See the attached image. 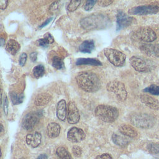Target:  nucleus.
<instances>
[{
    "mask_svg": "<svg viewBox=\"0 0 159 159\" xmlns=\"http://www.w3.org/2000/svg\"><path fill=\"white\" fill-rule=\"evenodd\" d=\"M78 86L88 93L96 92L100 88L101 81L99 76L90 71L79 73L76 77Z\"/></svg>",
    "mask_w": 159,
    "mask_h": 159,
    "instance_id": "obj_1",
    "label": "nucleus"
},
{
    "mask_svg": "<svg viewBox=\"0 0 159 159\" xmlns=\"http://www.w3.org/2000/svg\"><path fill=\"white\" fill-rule=\"evenodd\" d=\"M57 154L60 159H71L70 154L63 147H60L57 149Z\"/></svg>",
    "mask_w": 159,
    "mask_h": 159,
    "instance_id": "obj_26",
    "label": "nucleus"
},
{
    "mask_svg": "<svg viewBox=\"0 0 159 159\" xmlns=\"http://www.w3.org/2000/svg\"><path fill=\"white\" fill-rule=\"evenodd\" d=\"M106 89L108 91L114 93L121 101H125L127 98V92L124 83L119 81L113 80L109 82L106 86Z\"/></svg>",
    "mask_w": 159,
    "mask_h": 159,
    "instance_id": "obj_6",
    "label": "nucleus"
},
{
    "mask_svg": "<svg viewBox=\"0 0 159 159\" xmlns=\"http://www.w3.org/2000/svg\"><path fill=\"white\" fill-rule=\"evenodd\" d=\"M131 122L135 126L140 128H150L154 124V119L146 114H135L131 117Z\"/></svg>",
    "mask_w": 159,
    "mask_h": 159,
    "instance_id": "obj_8",
    "label": "nucleus"
},
{
    "mask_svg": "<svg viewBox=\"0 0 159 159\" xmlns=\"http://www.w3.org/2000/svg\"><path fill=\"white\" fill-rule=\"evenodd\" d=\"M148 150L152 153H155V154L159 153V144L153 143L149 144Z\"/></svg>",
    "mask_w": 159,
    "mask_h": 159,
    "instance_id": "obj_31",
    "label": "nucleus"
},
{
    "mask_svg": "<svg viewBox=\"0 0 159 159\" xmlns=\"http://www.w3.org/2000/svg\"><path fill=\"white\" fill-rule=\"evenodd\" d=\"M37 43L38 45L42 46V47H47L48 45V43L43 38L38 40L37 42Z\"/></svg>",
    "mask_w": 159,
    "mask_h": 159,
    "instance_id": "obj_37",
    "label": "nucleus"
},
{
    "mask_svg": "<svg viewBox=\"0 0 159 159\" xmlns=\"http://www.w3.org/2000/svg\"><path fill=\"white\" fill-rule=\"evenodd\" d=\"M42 136L39 132H34L33 134H29L26 136V142L28 145L32 148L37 147L41 143Z\"/></svg>",
    "mask_w": 159,
    "mask_h": 159,
    "instance_id": "obj_16",
    "label": "nucleus"
},
{
    "mask_svg": "<svg viewBox=\"0 0 159 159\" xmlns=\"http://www.w3.org/2000/svg\"><path fill=\"white\" fill-rule=\"evenodd\" d=\"M44 73H45V68L42 65H37L33 69L34 76L37 78L43 76Z\"/></svg>",
    "mask_w": 159,
    "mask_h": 159,
    "instance_id": "obj_27",
    "label": "nucleus"
},
{
    "mask_svg": "<svg viewBox=\"0 0 159 159\" xmlns=\"http://www.w3.org/2000/svg\"><path fill=\"white\" fill-rule=\"evenodd\" d=\"M8 4V1L6 0H0V9L4 10L6 8Z\"/></svg>",
    "mask_w": 159,
    "mask_h": 159,
    "instance_id": "obj_41",
    "label": "nucleus"
},
{
    "mask_svg": "<svg viewBox=\"0 0 159 159\" xmlns=\"http://www.w3.org/2000/svg\"><path fill=\"white\" fill-rule=\"evenodd\" d=\"M4 112L6 113V114H7V112H8V101H7V96H5L4 99Z\"/></svg>",
    "mask_w": 159,
    "mask_h": 159,
    "instance_id": "obj_40",
    "label": "nucleus"
},
{
    "mask_svg": "<svg viewBox=\"0 0 159 159\" xmlns=\"http://www.w3.org/2000/svg\"><path fill=\"white\" fill-rule=\"evenodd\" d=\"M30 58L32 61H35L37 58V52H32L30 55Z\"/></svg>",
    "mask_w": 159,
    "mask_h": 159,
    "instance_id": "obj_42",
    "label": "nucleus"
},
{
    "mask_svg": "<svg viewBox=\"0 0 159 159\" xmlns=\"http://www.w3.org/2000/svg\"><path fill=\"white\" fill-rule=\"evenodd\" d=\"M3 129H4V127H3V125L0 123V133L3 130Z\"/></svg>",
    "mask_w": 159,
    "mask_h": 159,
    "instance_id": "obj_47",
    "label": "nucleus"
},
{
    "mask_svg": "<svg viewBox=\"0 0 159 159\" xmlns=\"http://www.w3.org/2000/svg\"><path fill=\"white\" fill-rule=\"evenodd\" d=\"M22 159H23V158H22Z\"/></svg>",
    "mask_w": 159,
    "mask_h": 159,
    "instance_id": "obj_50",
    "label": "nucleus"
},
{
    "mask_svg": "<svg viewBox=\"0 0 159 159\" xmlns=\"http://www.w3.org/2000/svg\"><path fill=\"white\" fill-rule=\"evenodd\" d=\"M60 132V126L55 122L50 123L47 127V133L49 137L55 138L58 137Z\"/></svg>",
    "mask_w": 159,
    "mask_h": 159,
    "instance_id": "obj_20",
    "label": "nucleus"
},
{
    "mask_svg": "<svg viewBox=\"0 0 159 159\" xmlns=\"http://www.w3.org/2000/svg\"><path fill=\"white\" fill-rule=\"evenodd\" d=\"M1 156V149H0V157Z\"/></svg>",
    "mask_w": 159,
    "mask_h": 159,
    "instance_id": "obj_48",
    "label": "nucleus"
},
{
    "mask_svg": "<svg viewBox=\"0 0 159 159\" xmlns=\"http://www.w3.org/2000/svg\"><path fill=\"white\" fill-rule=\"evenodd\" d=\"M52 66L57 70L62 69L64 67L63 60L58 56H55L52 59Z\"/></svg>",
    "mask_w": 159,
    "mask_h": 159,
    "instance_id": "obj_28",
    "label": "nucleus"
},
{
    "mask_svg": "<svg viewBox=\"0 0 159 159\" xmlns=\"http://www.w3.org/2000/svg\"><path fill=\"white\" fill-rule=\"evenodd\" d=\"M143 91L150 93L153 95H159V86L156 84H151L143 89Z\"/></svg>",
    "mask_w": 159,
    "mask_h": 159,
    "instance_id": "obj_29",
    "label": "nucleus"
},
{
    "mask_svg": "<svg viewBox=\"0 0 159 159\" xmlns=\"http://www.w3.org/2000/svg\"><path fill=\"white\" fill-rule=\"evenodd\" d=\"M113 2L112 1H109V0H99L97 1V3L99 6L101 7H107L109 5H111Z\"/></svg>",
    "mask_w": 159,
    "mask_h": 159,
    "instance_id": "obj_34",
    "label": "nucleus"
},
{
    "mask_svg": "<svg viewBox=\"0 0 159 159\" xmlns=\"http://www.w3.org/2000/svg\"><path fill=\"white\" fill-rule=\"evenodd\" d=\"M135 36L139 40L145 42H152L156 40L155 32L149 27H140L135 33Z\"/></svg>",
    "mask_w": 159,
    "mask_h": 159,
    "instance_id": "obj_9",
    "label": "nucleus"
},
{
    "mask_svg": "<svg viewBox=\"0 0 159 159\" xmlns=\"http://www.w3.org/2000/svg\"><path fill=\"white\" fill-rule=\"evenodd\" d=\"M67 107L64 99L60 100L57 106V116L60 120H65L66 117Z\"/></svg>",
    "mask_w": 159,
    "mask_h": 159,
    "instance_id": "obj_18",
    "label": "nucleus"
},
{
    "mask_svg": "<svg viewBox=\"0 0 159 159\" xmlns=\"http://www.w3.org/2000/svg\"><path fill=\"white\" fill-rule=\"evenodd\" d=\"M104 53L109 61L116 66H122L125 61V55L116 49L105 48Z\"/></svg>",
    "mask_w": 159,
    "mask_h": 159,
    "instance_id": "obj_5",
    "label": "nucleus"
},
{
    "mask_svg": "<svg viewBox=\"0 0 159 159\" xmlns=\"http://www.w3.org/2000/svg\"><path fill=\"white\" fill-rule=\"evenodd\" d=\"M95 114L100 120L105 122H112L117 119L119 112L115 107L101 104L96 107Z\"/></svg>",
    "mask_w": 159,
    "mask_h": 159,
    "instance_id": "obj_3",
    "label": "nucleus"
},
{
    "mask_svg": "<svg viewBox=\"0 0 159 159\" xmlns=\"http://www.w3.org/2000/svg\"><path fill=\"white\" fill-rule=\"evenodd\" d=\"M80 1H71L67 6V10L70 12L75 11L80 6Z\"/></svg>",
    "mask_w": 159,
    "mask_h": 159,
    "instance_id": "obj_30",
    "label": "nucleus"
},
{
    "mask_svg": "<svg viewBox=\"0 0 159 159\" xmlns=\"http://www.w3.org/2000/svg\"><path fill=\"white\" fill-rule=\"evenodd\" d=\"M5 43V40L3 38H0V46L2 47L4 45Z\"/></svg>",
    "mask_w": 159,
    "mask_h": 159,
    "instance_id": "obj_45",
    "label": "nucleus"
},
{
    "mask_svg": "<svg viewBox=\"0 0 159 159\" xmlns=\"http://www.w3.org/2000/svg\"><path fill=\"white\" fill-rule=\"evenodd\" d=\"M52 18L48 19L47 20H45V22H44L42 24V25H40V28H42V27H43L44 26L47 25V24H48L51 21V20H52Z\"/></svg>",
    "mask_w": 159,
    "mask_h": 159,
    "instance_id": "obj_43",
    "label": "nucleus"
},
{
    "mask_svg": "<svg viewBox=\"0 0 159 159\" xmlns=\"http://www.w3.org/2000/svg\"><path fill=\"white\" fill-rule=\"evenodd\" d=\"M2 103V91H1V88H0V106Z\"/></svg>",
    "mask_w": 159,
    "mask_h": 159,
    "instance_id": "obj_46",
    "label": "nucleus"
},
{
    "mask_svg": "<svg viewBox=\"0 0 159 159\" xmlns=\"http://www.w3.org/2000/svg\"><path fill=\"white\" fill-rule=\"evenodd\" d=\"M43 39L47 42L48 44L52 43L54 42V39L50 33H46L43 36Z\"/></svg>",
    "mask_w": 159,
    "mask_h": 159,
    "instance_id": "obj_36",
    "label": "nucleus"
},
{
    "mask_svg": "<svg viewBox=\"0 0 159 159\" xmlns=\"http://www.w3.org/2000/svg\"><path fill=\"white\" fill-rule=\"evenodd\" d=\"M58 2L55 1V2H53V3L50 5V7H49V11H50L51 12H55V11L57 9V8H58Z\"/></svg>",
    "mask_w": 159,
    "mask_h": 159,
    "instance_id": "obj_38",
    "label": "nucleus"
},
{
    "mask_svg": "<svg viewBox=\"0 0 159 159\" xmlns=\"http://www.w3.org/2000/svg\"><path fill=\"white\" fill-rule=\"evenodd\" d=\"M76 65H93V66H101L102 63L98 59L91 58H81L76 60Z\"/></svg>",
    "mask_w": 159,
    "mask_h": 159,
    "instance_id": "obj_21",
    "label": "nucleus"
},
{
    "mask_svg": "<svg viewBox=\"0 0 159 159\" xmlns=\"http://www.w3.org/2000/svg\"><path fill=\"white\" fill-rule=\"evenodd\" d=\"M134 19L133 17L127 15L123 11H119L117 14V30H120V29L129 26Z\"/></svg>",
    "mask_w": 159,
    "mask_h": 159,
    "instance_id": "obj_11",
    "label": "nucleus"
},
{
    "mask_svg": "<svg viewBox=\"0 0 159 159\" xmlns=\"http://www.w3.org/2000/svg\"><path fill=\"white\" fill-rule=\"evenodd\" d=\"M109 19L102 14H93L81 19V27L86 30L101 29L107 26Z\"/></svg>",
    "mask_w": 159,
    "mask_h": 159,
    "instance_id": "obj_2",
    "label": "nucleus"
},
{
    "mask_svg": "<svg viewBox=\"0 0 159 159\" xmlns=\"http://www.w3.org/2000/svg\"><path fill=\"white\" fill-rule=\"evenodd\" d=\"M27 54L25 53H22L20 55L19 62V65L21 66H24V65H25V63L26 62V60H27Z\"/></svg>",
    "mask_w": 159,
    "mask_h": 159,
    "instance_id": "obj_35",
    "label": "nucleus"
},
{
    "mask_svg": "<svg viewBox=\"0 0 159 159\" xmlns=\"http://www.w3.org/2000/svg\"><path fill=\"white\" fill-rule=\"evenodd\" d=\"M52 99L51 95L48 93H42L38 94L34 101V104L37 106L47 104Z\"/></svg>",
    "mask_w": 159,
    "mask_h": 159,
    "instance_id": "obj_19",
    "label": "nucleus"
},
{
    "mask_svg": "<svg viewBox=\"0 0 159 159\" xmlns=\"http://www.w3.org/2000/svg\"><path fill=\"white\" fill-rule=\"evenodd\" d=\"M10 96L12 102L15 104H19L23 102L24 95V94H17L15 92H11L10 93Z\"/></svg>",
    "mask_w": 159,
    "mask_h": 159,
    "instance_id": "obj_25",
    "label": "nucleus"
},
{
    "mask_svg": "<svg viewBox=\"0 0 159 159\" xmlns=\"http://www.w3.org/2000/svg\"><path fill=\"white\" fill-rule=\"evenodd\" d=\"M159 12V4H151L148 5L139 6L130 9L128 11L129 14L132 15L145 16L148 14H154Z\"/></svg>",
    "mask_w": 159,
    "mask_h": 159,
    "instance_id": "obj_7",
    "label": "nucleus"
},
{
    "mask_svg": "<svg viewBox=\"0 0 159 159\" xmlns=\"http://www.w3.org/2000/svg\"><path fill=\"white\" fill-rule=\"evenodd\" d=\"M140 99L142 102L145 104L150 109L154 110L159 109V101L155 98L147 94H143L140 96Z\"/></svg>",
    "mask_w": 159,
    "mask_h": 159,
    "instance_id": "obj_14",
    "label": "nucleus"
},
{
    "mask_svg": "<svg viewBox=\"0 0 159 159\" xmlns=\"http://www.w3.org/2000/svg\"><path fill=\"white\" fill-rule=\"evenodd\" d=\"M67 138L69 141L73 143H77L84 139L85 134L81 129L74 127L68 130Z\"/></svg>",
    "mask_w": 159,
    "mask_h": 159,
    "instance_id": "obj_13",
    "label": "nucleus"
},
{
    "mask_svg": "<svg viewBox=\"0 0 159 159\" xmlns=\"http://www.w3.org/2000/svg\"><path fill=\"white\" fill-rule=\"evenodd\" d=\"M112 141L114 143L119 146H125L129 143V140L122 135L118 134H113L112 136Z\"/></svg>",
    "mask_w": 159,
    "mask_h": 159,
    "instance_id": "obj_24",
    "label": "nucleus"
},
{
    "mask_svg": "<svg viewBox=\"0 0 159 159\" xmlns=\"http://www.w3.org/2000/svg\"><path fill=\"white\" fill-rule=\"evenodd\" d=\"M96 2H97L96 1H93V0L87 1L84 4V10L87 11H90L93 7V6L95 4V3H96Z\"/></svg>",
    "mask_w": 159,
    "mask_h": 159,
    "instance_id": "obj_32",
    "label": "nucleus"
},
{
    "mask_svg": "<svg viewBox=\"0 0 159 159\" xmlns=\"http://www.w3.org/2000/svg\"><path fill=\"white\" fill-rule=\"evenodd\" d=\"M130 63L136 71L139 72L150 71L153 67V64L152 61L138 55L130 57Z\"/></svg>",
    "mask_w": 159,
    "mask_h": 159,
    "instance_id": "obj_4",
    "label": "nucleus"
},
{
    "mask_svg": "<svg viewBox=\"0 0 159 159\" xmlns=\"http://www.w3.org/2000/svg\"><path fill=\"white\" fill-rule=\"evenodd\" d=\"M94 48V42L93 40L83 41L79 47V50L83 53H91Z\"/></svg>",
    "mask_w": 159,
    "mask_h": 159,
    "instance_id": "obj_22",
    "label": "nucleus"
},
{
    "mask_svg": "<svg viewBox=\"0 0 159 159\" xmlns=\"http://www.w3.org/2000/svg\"><path fill=\"white\" fill-rule=\"evenodd\" d=\"M39 116L37 113H29L24 117L22 122V126L27 130H32L39 122Z\"/></svg>",
    "mask_w": 159,
    "mask_h": 159,
    "instance_id": "obj_12",
    "label": "nucleus"
},
{
    "mask_svg": "<svg viewBox=\"0 0 159 159\" xmlns=\"http://www.w3.org/2000/svg\"><path fill=\"white\" fill-rule=\"evenodd\" d=\"M66 117L68 122L70 124H76L77 122H78L80 120V114L78 109L75 103L73 101H70L68 104Z\"/></svg>",
    "mask_w": 159,
    "mask_h": 159,
    "instance_id": "obj_10",
    "label": "nucleus"
},
{
    "mask_svg": "<svg viewBox=\"0 0 159 159\" xmlns=\"http://www.w3.org/2000/svg\"><path fill=\"white\" fill-rule=\"evenodd\" d=\"M0 116H1V112H0Z\"/></svg>",
    "mask_w": 159,
    "mask_h": 159,
    "instance_id": "obj_49",
    "label": "nucleus"
},
{
    "mask_svg": "<svg viewBox=\"0 0 159 159\" xmlns=\"http://www.w3.org/2000/svg\"><path fill=\"white\" fill-rule=\"evenodd\" d=\"M140 49L148 56L159 57V45L143 44Z\"/></svg>",
    "mask_w": 159,
    "mask_h": 159,
    "instance_id": "obj_15",
    "label": "nucleus"
},
{
    "mask_svg": "<svg viewBox=\"0 0 159 159\" xmlns=\"http://www.w3.org/2000/svg\"><path fill=\"white\" fill-rule=\"evenodd\" d=\"M20 47V45L17 41L13 39H11L7 42L6 48L9 53H11L12 55H15L19 50Z\"/></svg>",
    "mask_w": 159,
    "mask_h": 159,
    "instance_id": "obj_23",
    "label": "nucleus"
},
{
    "mask_svg": "<svg viewBox=\"0 0 159 159\" xmlns=\"http://www.w3.org/2000/svg\"><path fill=\"white\" fill-rule=\"evenodd\" d=\"M95 159H112V157L110 155L107 153H104L101 155L97 156Z\"/></svg>",
    "mask_w": 159,
    "mask_h": 159,
    "instance_id": "obj_39",
    "label": "nucleus"
},
{
    "mask_svg": "<svg viewBox=\"0 0 159 159\" xmlns=\"http://www.w3.org/2000/svg\"><path fill=\"white\" fill-rule=\"evenodd\" d=\"M72 152H73V155L76 157H80L82 153V150H81V147L78 145H75L73 147Z\"/></svg>",
    "mask_w": 159,
    "mask_h": 159,
    "instance_id": "obj_33",
    "label": "nucleus"
},
{
    "mask_svg": "<svg viewBox=\"0 0 159 159\" xmlns=\"http://www.w3.org/2000/svg\"><path fill=\"white\" fill-rule=\"evenodd\" d=\"M37 159H47V156L46 154H41L37 157Z\"/></svg>",
    "mask_w": 159,
    "mask_h": 159,
    "instance_id": "obj_44",
    "label": "nucleus"
},
{
    "mask_svg": "<svg viewBox=\"0 0 159 159\" xmlns=\"http://www.w3.org/2000/svg\"><path fill=\"white\" fill-rule=\"evenodd\" d=\"M119 130L120 133L122 134V135L131 137V138L136 137L138 135V132L137 130L134 127L130 125H127V124L121 125L119 127Z\"/></svg>",
    "mask_w": 159,
    "mask_h": 159,
    "instance_id": "obj_17",
    "label": "nucleus"
}]
</instances>
